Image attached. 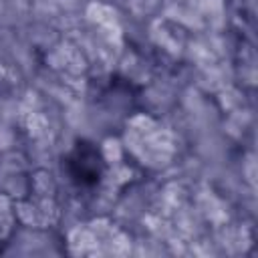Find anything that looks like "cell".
<instances>
[{"instance_id":"cell-1","label":"cell","mask_w":258,"mask_h":258,"mask_svg":"<svg viewBox=\"0 0 258 258\" xmlns=\"http://www.w3.org/2000/svg\"><path fill=\"white\" fill-rule=\"evenodd\" d=\"M69 171L81 185H93L103 171V159L91 143H79L69 157Z\"/></svg>"}]
</instances>
